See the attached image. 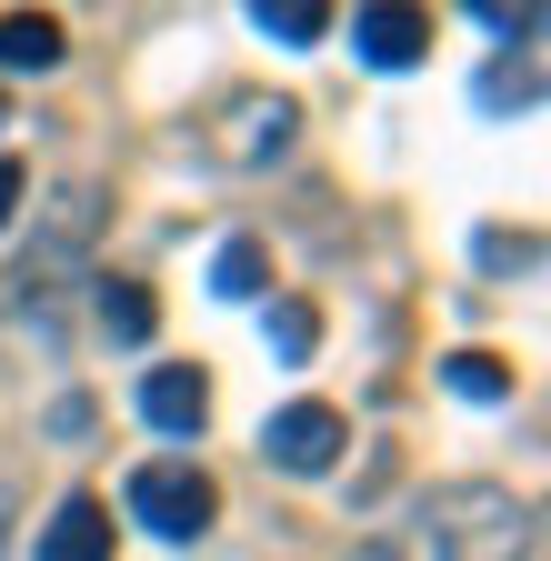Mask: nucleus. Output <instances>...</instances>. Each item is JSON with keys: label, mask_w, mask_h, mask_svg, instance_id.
<instances>
[{"label": "nucleus", "mask_w": 551, "mask_h": 561, "mask_svg": "<svg viewBox=\"0 0 551 561\" xmlns=\"http://www.w3.org/2000/svg\"><path fill=\"white\" fill-rule=\"evenodd\" d=\"M91 321H101V341H120V351H141L151 341V291H141V280H91Z\"/></svg>", "instance_id": "8"}, {"label": "nucleus", "mask_w": 551, "mask_h": 561, "mask_svg": "<svg viewBox=\"0 0 551 561\" xmlns=\"http://www.w3.org/2000/svg\"><path fill=\"white\" fill-rule=\"evenodd\" d=\"M441 381H451L461 401H512V362H492V351H451Z\"/></svg>", "instance_id": "13"}, {"label": "nucleus", "mask_w": 551, "mask_h": 561, "mask_svg": "<svg viewBox=\"0 0 551 561\" xmlns=\"http://www.w3.org/2000/svg\"><path fill=\"white\" fill-rule=\"evenodd\" d=\"M41 561H111V512L91 491H71V502L41 522Z\"/></svg>", "instance_id": "7"}, {"label": "nucleus", "mask_w": 551, "mask_h": 561, "mask_svg": "<svg viewBox=\"0 0 551 561\" xmlns=\"http://www.w3.org/2000/svg\"><path fill=\"white\" fill-rule=\"evenodd\" d=\"M481 271H531V241H502V231H481Z\"/></svg>", "instance_id": "15"}, {"label": "nucleus", "mask_w": 551, "mask_h": 561, "mask_svg": "<svg viewBox=\"0 0 551 561\" xmlns=\"http://www.w3.org/2000/svg\"><path fill=\"white\" fill-rule=\"evenodd\" d=\"M0 551H11V481H0Z\"/></svg>", "instance_id": "19"}, {"label": "nucleus", "mask_w": 551, "mask_h": 561, "mask_svg": "<svg viewBox=\"0 0 551 561\" xmlns=\"http://www.w3.org/2000/svg\"><path fill=\"white\" fill-rule=\"evenodd\" d=\"M481 111H531V70L521 60H492V70H481Z\"/></svg>", "instance_id": "14"}, {"label": "nucleus", "mask_w": 551, "mask_h": 561, "mask_svg": "<svg viewBox=\"0 0 551 561\" xmlns=\"http://www.w3.org/2000/svg\"><path fill=\"white\" fill-rule=\"evenodd\" d=\"M251 21H261L271 41H291V50H311V41L331 31V0H251Z\"/></svg>", "instance_id": "12"}, {"label": "nucleus", "mask_w": 551, "mask_h": 561, "mask_svg": "<svg viewBox=\"0 0 551 561\" xmlns=\"http://www.w3.org/2000/svg\"><path fill=\"white\" fill-rule=\"evenodd\" d=\"M50 432H60V442H81V432H91V401H81V391H71V401H50Z\"/></svg>", "instance_id": "17"}, {"label": "nucleus", "mask_w": 551, "mask_h": 561, "mask_svg": "<svg viewBox=\"0 0 551 561\" xmlns=\"http://www.w3.org/2000/svg\"><path fill=\"white\" fill-rule=\"evenodd\" d=\"M352 50L371 70H411L432 50V11H422V0H361V11H352Z\"/></svg>", "instance_id": "5"}, {"label": "nucleus", "mask_w": 551, "mask_h": 561, "mask_svg": "<svg viewBox=\"0 0 551 561\" xmlns=\"http://www.w3.org/2000/svg\"><path fill=\"white\" fill-rule=\"evenodd\" d=\"M301 140V101L291 91H231L211 121H200V151H211L221 171H271Z\"/></svg>", "instance_id": "2"}, {"label": "nucleus", "mask_w": 551, "mask_h": 561, "mask_svg": "<svg viewBox=\"0 0 551 561\" xmlns=\"http://www.w3.org/2000/svg\"><path fill=\"white\" fill-rule=\"evenodd\" d=\"M471 21H492V31H531V0H471Z\"/></svg>", "instance_id": "16"}, {"label": "nucleus", "mask_w": 551, "mask_h": 561, "mask_svg": "<svg viewBox=\"0 0 551 561\" xmlns=\"http://www.w3.org/2000/svg\"><path fill=\"white\" fill-rule=\"evenodd\" d=\"M130 522L161 531V541H200L221 522V481L200 461H141V471H130Z\"/></svg>", "instance_id": "3"}, {"label": "nucleus", "mask_w": 551, "mask_h": 561, "mask_svg": "<svg viewBox=\"0 0 551 561\" xmlns=\"http://www.w3.org/2000/svg\"><path fill=\"white\" fill-rule=\"evenodd\" d=\"M361 561H531V502L492 481H441L401 522H381Z\"/></svg>", "instance_id": "1"}, {"label": "nucleus", "mask_w": 551, "mask_h": 561, "mask_svg": "<svg viewBox=\"0 0 551 561\" xmlns=\"http://www.w3.org/2000/svg\"><path fill=\"white\" fill-rule=\"evenodd\" d=\"M151 421V432H200L211 421V371L200 362H161V371H141V401H130Z\"/></svg>", "instance_id": "6"}, {"label": "nucleus", "mask_w": 551, "mask_h": 561, "mask_svg": "<svg viewBox=\"0 0 551 561\" xmlns=\"http://www.w3.org/2000/svg\"><path fill=\"white\" fill-rule=\"evenodd\" d=\"M60 50H71V41H60L50 11H0V70H50Z\"/></svg>", "instance_id": "9"}, {"label": "nucleus", "mask_w": 551, "mask_h": 561, "mask_svg": "<svg viewBox=\"0 0 551 561\" xmlns=\"http://www.w3.org/2000/svg\"><path fill=\"white\" fill-rule=\"evenodd\" d=\"M261 331H271V351H282V362H311V351H321V311H311L301 291L271 301V311H261Z\"/></svg>", "instance_id": "11"}, {"label": "nucleus", "mask_w": 551, "mask_h": 561, "mask_svg": "<svg viewBox=\"0 0 551 561\" xmlns=\"http://www.w3.org/2000/svg\"><path fill=\"white\" fill-rule=\"evenodd\" d=\"M211 291H221V301H261V291H271V241H251V231H241V241H221Z\"/></svg>", "instance_id": "10"}, {"label": "nucleus", "mask_w": 551, "mask_h": 561, "mask_svg": "<svg viewBox=\"0 0 551 561\" xmlns=\"http://www.w3.org/2000/svg\"><path fill=\"white\" fill-rule=\"evenodd\" d=\"M11 210H21V171L0 161V231H11Z\"/></svg>", "instance_id": "18"}, {"label": "nucleus", "mask_w": 551, "mask_h": 561, "mask_svg": "<svg viewBox=\"0 0 551 561\" xmlns=\"http://www.w3.org/2000/svg\"><path fill=\"white\" fill-rule=\"evenodd\" d=\"M341 442H352V421H341L331 401H282L261 421V461H282V471H331Z\"/></svg>", "instance_id": "4"}]
</instances>
